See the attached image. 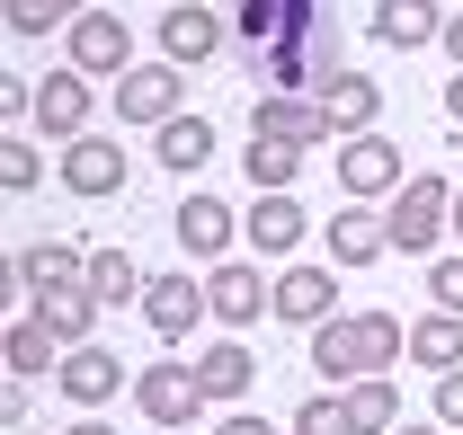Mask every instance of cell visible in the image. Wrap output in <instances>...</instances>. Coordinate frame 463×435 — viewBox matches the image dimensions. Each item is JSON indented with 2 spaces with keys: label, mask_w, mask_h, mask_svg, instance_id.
Listing matches in <instances>:
<instances>
[{
  "label": "cell",
  "mask_w": 463,
  "mask_h": 435,
  "mask_svg": "<svg viewBox=\"0 0 463 435\" xmlns=\"http://www.w3.org/2000/svg\"><path fill=\"white\" fill-rule=\"evenodd\" d=\"M392 435H446V427H392Z\"/></svg>",
  "instance_id": "39"
},
{
  "label": "cell",
  "mask_w": 463,
  "mask_h": 435,
  "mask_svg": "<svg viewBox=\"0 0 463 435\" xmlns=\"http://www.w3.org/2000/svg\"><path fill=\"white\" fill-rule=\"evenodd\" d=\"M36 178H45V161H36V143H18V134H9V143H0V187H9V196H27Z\"/></svg>",
  "instance_id": "32"
},
{
  "label": "cell",
  "mask_w": 463,
  "mask_h": 435,
  "mask_svg": "<svg viewBox=\"0 0 463 435\" xmlns=\"http://www.w3.org/2000/svg\"><path fill=\"white\" fill-rule=\"evenodd\" d=\"M178 89H187V62H134V71H116V116L125 125H143V134H161L170 116H187L178 107Z\"/></svg>",
  "instance_id": "3"
},
{
  "label": "cell",
  "mask_w": 463,
  "mask_h": 435,
  "mask_svg": "<svg viewBox=\"0 0 463 435\" xmlns=\"http://www.w3.org/2000/svg\"><path fill=\"white\" fill-rule=\"evenodd\" d=\"M0 365H9V382L27 374H62V338L45 320H9V338H0Z\"/></svg>",
  "instance_id": "23"
},
{
  "label": "cell",
  "mask_w": 463,
  "mask_h": 435,
  "mask_svg": "<svg viewBox=\"0 0 463 435\" xmlns=\"http://www.w3.org/2000/svg\"><path fill=\"white\" fill-rule=\"evenodd\" d=\"M196 320H205V275H152V284H143V329H152L161 347H178Z\"/></svg>",
  "instance_id": "7"
},
{
  "label": "cell",
  "mask_w": 463,
  "mask_h": 435,
  "mask_svg": "<svg viewBox=\"0 0 463 435\" xmlns=\"http://www.w3.org/2000/svg\"><path fill=\"white\" fill-rule=\"evenodd\" d=\"M410 365L455 374V365H463V311H428V320H410Z\"/></svg>",
  "instance_id": "25"
},
{
  "label": "cell",
  "mask_w": 463,
  "mask_h": 435,
  "mask_svg": "<svg viewBox=\"0 0 463 435\" xmlns=\"http://www.w3.org/2000/svg\"><path fill=\"white\" fill-rule=\"evenodd\" d=\"M196 382H205V400H241V391L259 382V356L241 347V329H223V347L196 356Z\"/></svg>",
  "instance_id": "22"
},
{
  "label": "cell",
  "mask_w": 463,
  "mask_h": 435,
  "mask_svg": "<svg viewBox=\"0 0 463 435\" xmlns=\"http://www.w3.org/2000/svg\"><path fill=\"white\" fill-rule=\"evenodd\" d=\"M339 187L356 196V205H383V196L410 187V169H402V152H392L383 134H347L339 143Z\"/></svg>",
  "instance_id": "5"
},
{
  "label": "cell",
  "mask_w": 463,
  "mask_h": 435,
  "mask_svg": "<svg viewBox=\"0 0 463 435\" xmlns=\"http://www.w3.org/2000/svg\"><path fill=\"white\" fill-rule=\"evenodd\" d=\"M214 435H277V427H268V418H250V409H232V418H223Z\"/></svg>",
  "instance_id": "35"
},
{
  "label": "cell",
  "mask_w": 463,
  "mask_h": 435,
  "mask_svg": "<svg viewBox=\"0 0 463 435\" xmlns=\"http://www.w3.org/2000/svg\"><path fill=\"white\" fill-rule=\"evenodd\" d=\"M455 231H463V196H455Z\"/></svg>",
  "instance_id": "41"
},
{
  "label": "cell",
  "mask_w": 463,
  "mask_h": 435,
  "mask_svg": "<svg viewBox=\"0 0 463 435\" xmlns=\"http://www.w3.org/2000/svg\"><path fill=\"white\" fill-rule=\"evenodd\" d=\"M347 409H356V427H365V435H392V427H402V391H392V374L347 382Z\"/></svg>",
  "instance_id": "28"
},
{
  "label": "cell",
  "mask_w": 463,
  "mask_h": 435,
  "mask_svg": "<svg viewBox=\"0 0 463 435\" xmlns=\"http://www.w3.org/2000/svg\"><path fill=\"white\" fill-rule=\"evenodd\" d=\"M321 116H330V134H374L383 89H374L365 71H330V80H321Z\"/></svg>",
  "instance_id": "17"
},
{
  "label": "cell",
  "mask_w": 463,
  "mask_h": 435,
  "mask_svg": "<svg viewBox=\"0 0 463 435\" xmlns=\"http://www.w3.org/2000/svg\"><path fill=\"white\" fill-rule=\"evenodd\" d=\"M80 9H90V0H9V36H54Z\"/></svg>",
  "instance_id": "30"
},
{
  "label": "cell",
  "mask_w": 463,
  "mask_h": 435,
  "mask_svg": "<svg viewBox=\"0 0 463 435\" xmlns=\"http://www.w3.org/2000/svg\"><path fill=\"white\" fill-rule=\"evenodd\" d=\"M446 116H455V125H463V71H455V80H446Z\"/></svg>",
  "instance_id": "37"
},
{
  "label": "cell",
  "mask_w": 463,
  "mask_h": 435,
  "mask_svg": "<svg viewBox=\"0 0 463 435\" xmlns=\"http://www.w3.org/2000/svg\"><path fill=\"white\" fill-rule=\"evenodd\" d=\"M205 311L223 329H250L277 311V275H259L250 258H214V275H205Z\"/></svg>",
  "instance_id": "4"
},
{
  "label": "cell",
  "mask_w": 463,
  "mask_h": 435,
  "mask_svg": "<svg viewBox=\"0 0 463 435\" xmlns=\"http://www.w3.org/2000/svg\"><path fill=\"white\" fill-rule=\"evenodd\" d=\"M410 356V329L392 320V311H330V320L312 329V365L339 382H365V374H392Z\"/></svg>",
  "instance_id": "1"
},
{
  "label": "cell",
  "mask_w": 463,
  "mask_h": 435,
  "mask_svg": "<svg viewBox=\"0 0 463 435\" xmlns=\"http://www.w3.org/2000/svg\"><path fill=\"white\" fill-rule=\"evenodd\" d=\"M428 409H437V427H463V365L437 374V400H428Z\"/></svg>",
  "instance_id": "34"
},
{
  "label": "cell",
  "mask_w": 463,
  "mask_h": 435,
  "mask_svg": "<svg viewBox=\"0 0 463 435\" xmlns=\"http://www.w3.org/2000/svg\"><path fill=\"white\" fill-rule=\"evenodd\" d=\"M383 222H392V249L437 258V240H446V222H455V187H446V178H410L402 196L383 205Z\"/></svg>",
  "instance_id": "2"
},
{
  "label": "cell",
  "mask_w": 463,
  "mask_h": 435,
  "mask_svg": "<svg viewBox=\"0 0 463 435\" xmlns=\"http://www.w3.org/2000/svg\"><path fill=\"white\" fill-rule=\"evenodd\" d=\"M330 311H339V275H330V267H312V258H294V267L277 275V320L321 329Z\"/></svg>",
  "instance_id": "11"
},
{
  "label": "cell",
  "mask_w": 463,
  "mask_h": 435,
  "mask_svg": "<svg viewBox=\"0 0 463 435\" xmlns=\"http://www.w3.org/2000/svg\"><path fill=\"white\" fill-rule=\"evenodd\" d=\"M90 284H99V302H143V284H152V275L134 267L125 249H90Z\"/></svg>",
  "instance_id": "29"
},
{
  "label": "cell",
  "mask_w": 463,
  "mask_h": 435,
  "mask_svg": "<svg viewBox=\"0 0 463 435\" xmlns=\"http://www.w3.org/2000/svg\"><path fill=\"white\" fill-rule=\"evenodd\" d=\"M71 71H134V36H125V18L116 9H80L71 18Z\"/></svg>",
  "instance_id": "9"
},
{
  "label": "cell",
  "mask_w": 463,
  "mask_h": 435,
  "mask_svg": "<svg viewBox=\"0 0 463 435\" xmlns=\"http://www.w3.org/2000/svg\"><path fill=\"white\" fill-rule=\"evenodd\" d=\"M303 196H294V187H277V196H259V205H250V214H241V231H250V249H259V258H294V249H303Z\"/></svg>",
  "instance_id": "13"
},
{
  "label": "cell",
  "mask_w": 463,
  "mask_h": 435,
  "mask_svg": "<svg viewBox=\"0 0 463 435\" xmlns=\"http://www.w3.org/2000/svg\"><path fill=\"white\" fill-rule=\"evenodd\" d=\"M134 409L152 418V427H196V409H205V382H196V365H152V374H134Z\"/></svg>",
  "instance_id": "6"
},
{
  "label": "cell",
  "mask_w": 463,
  "mask_h": 435,
  "mask_svg": "<svg viewBox=\"0 0 463 435\" xmlns=\"http://www.w3.org/2000/svg\"><path fill=\"white\" fill-rule=\"evenodd\" d=\"M232 36L241 45H286V36H321V0H241L232 9Z\"/></svg>",
  "instance_id": "8"
},
{
  "label": "cell",
  "mask_w": 463,
  "mask_h": 435,
  "mask_svg": "<svg viewBox=\"0 0 463 435\" xmlns=\"http://www.w3.org/2000/svg\"><path fill=\"white\" fill-rule=\"evenodd\" d=\"M303 152H312V143H294V134H250L241 169H250V187H259V196H277V187L303 178Z\"/></svg>",
  "instance_id": "21"
},
{
  "label": "cell",
  "mask_w": 463,
  "mask_h": 435,
  "mask_svg": "<svg viewBox=\"0 0 463 435\" xmlns=\"http://www.w3.org/2000/svg\"><path fill=\"white\" fill-rule=\"evenodd\" d=\"M62 435H116V427H99V409H90V427H62Z\"/></svg>",
  "instance_id": "38"
},
{
  "label": "cell",
  "mask_w": 463,
  "mask_h": 435,
  "mask_svg": "<svg viewBox=\"0 0 463 435\" xmlns=\"http://www.w3.org/2000/svg\"><path fill=\"white\" fill-rule=\"evenodd\" d=\"M80 275H90V258H80V249H62V240L18 249V284H27V293H45V284H80Z\"/></svg>",
  "instance_id": "26"
},
{
  "label": "cell",
  "mask_w": 463,
  "mask_h": 435,
  "mask_svg": "<svg viewBox=\"0 0 463 435\" xmlns=\"http://www.w3.org/2000/svg\"><path fill=\"white\" fill-rule=\"evenodd\" d=\"M294 435H365V427H356L347 391H330V400H303V409H294Z\"/></svg>",
  "instance_id": "31"
},
{
  "label": "cell",
  "mask_w": 463,
  "mask_h": 435,
  "mask_svg": "<svg viewBox=\"0 0 463 435\" xmlns=\"http://www.w3.org/2000/svg\"><path fill=\"white\" fill-rule=\"evenodd\" d=\"M161 54L187 62V71H196V62H214V54H223V18H214V9H196V0L161 9Z\"/></svg>",
  "instance_id": "14"
},
{
  "label": "cell",
  "mask_w": 463,
  "mask_h": 435,
  "mask_svg": "<svg viewBox=\"0 0 463 435\" xmlns=\"http://www.w3.org/2000/svg\"><path fill=\"white\" fill-rule=\"evenodd\" d=\"M392 249V222L374 214V205H356V214H330V258L339 267H374Z\"/></svg>",
  "instance_id": "20"
},
{
  "label": "cell",
  "mask_w": 463,
  "mask_h": 435,
  "mask_svg": "<svg viewBox=\"0 0 463 435\" xmlns=\"http://www.w3.org/2000/svg\"><path fill=\"white\" fill-rule=\"evenodd\" d=\"M54 382H62V400H71V409H108L116 391H125V365L90 338V347H62V374H54Z\"/></svg>",
  "instance_id": "10"
},
{
  "label": "cell",
  "mask_w": 463,
  "mask_h": 435,
  "mask_svg": "<svg viewBox=\"0 0 463 435\" xmlns=\"http://www.w3.org/2000/svg\"><path fill=\"white\" fill-rule=\"evenodd\" d=\"M250 134H294V143H330V116H321V98H294V89H277V98H259Z\"/></svg>",
  "instance_id": "24"
},
{
  "label": "cell",
  "mask_w": 463,
  "mask_h": 435,
  "mask_svg": "<svg viewBox=\"0 0 463 435\" xmlns=\"http://www.w3.org/2000/svg\"><path fill=\"white\" fill-rule=\"evenodd\" d=\"M27 116H36L54 143H80V134H90V71H45Z\"/></svg>",
  "instance_id": "12"
},
{
  "label": "cell",
  "mask_w": 463,
  "mask_h": 435,
  "mask_svg": "<svg viewBox=\"0 0 463 435\" xmlns=\"http://www.w3.org/2000/svg\"><path fill=\"white\" fill-rule=\"evenodd\" d=\"M428 302L437 311H463V258H428Z\"/></svg>",
  "instance_id": "33"
},
{
  "label": "cell",
  "mask_w": 463,
  "mask_h": 435,
  "mask_svg": "<svg viewBox=\"0 0 463 435\" xmlns=\"http://www.w3.org/2000/svg\"><path fill=\"white\" fill-rule=\"evenodd\" d=\"M446 54H455V71H463V9L446 18Z\"/></svg>",
  "instance_id": "36"
},
{
  "label": "cell",
  "mask_w": 463,
  "mask_h": 435,
  "mask_svg": "<svg viewBox=\"0 0 463 435\" xmlns=\"http://www.w3.org/2000/svg\"><path fill=\"white\" fill-rule=\"evenodd\" d=\"M152 152H161V169H205L214 161V125H205V116H170Z\"/></svg>",
  "instance_id": "27"
},
{
  "label": "cell",
  "mask_w": 463,
  "mask_h": 435,
  "mask_svg": "<svg viewBox=\"0 0 463 435\" xmlns=\"http://www.w3.org/2000/svg\"><path fill=\"white\" fill-rule=\"evenodd\" d=\"M36 320L54 329L62 347H90V320H99V284L80 275V284H45L36 293Z\"/></svg>",
  "instance_id": "18"
},
{
  "label": "cell",
  "mask_w": 463,
  "mask_h": 435,
  "mask_svg": "<svg viewBox=\"0 0 463 435\" xmlns=\"http://www.w3.org/2000/svg\"><path fill=\"white\" fill-rule=\"evenodd\" d=\"M437 36H446V9H437V0H374V45L419 54V45H437Z\"/></svg>",
  "instance_id": "16"
},
{
  "label": "cell",
  "mask_w": 463,
  "mask_h": 435,
  "mask_svg": "<svg viewBox=\"0 0 463 435\" xmlns=\"http://www.w3.org/2000/svg\"><path fill=\"white\" fill-rule=\"evenodd\" d=\"M152 435H187V427H152Z\"/></svg>",
  "instance_id": "40"
},
{
  "label": "cell",
  "mask_w": 463,
  "mask_h": 435,
  "mask_svg": "<svg viewBox=\"0 0 463 435\" xmlns=\"http://www.w3.org/2000/svg\"><path fill=\"white\" fill-rule=\"evenodd\" d=\"M62 187L71 196H116L125 187V143H99V134L62 143Z\"/></svg>",
  "instance_id": "15"
},
{
  "label": "cell",
  "mask_w": 463,
  "mask_h": 435,
  "mask_svg": "<svg viewBox=\"0 0 463 435\" xmlns=\"http://www.w3.org/2000/svg\"><path fill=\"white\" fill-rule=\"evenodd\" d=\"M178 249L187 258H232V205L223 196H187L178 205Z\"/></svg>",
  "instance_id": "19"
}]
</instances>
